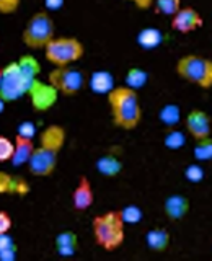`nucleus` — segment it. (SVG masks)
Returning <instances> with one entry per match:
<instances>
[{
    "mask_svg": "<svg viewBox=\"0 0 212 261\" xmlns=\"http://www.w3.org/2000/svg\"><path fill=\"white\" fill-rule=\"evenodd\" d=\"M65 141H67V130L61 124H49L41 130L39 142L35 145L31 159L26 163L30 173L38 178L51 176L56 171Z\"/></svg>",
    "mask_w": 212,
    "mask_h": 261,
    "instance_id": "f257e3e1",
    "label": "nucleus"
},
{
    "mask_svg": "<svg viewBox=\"0 0 212 261\" xmlns=\"http://www.w3.org/2000/svg\"><path fill=\"white\" fill-rule=\"evenodd\" d=\"M39 72V62L31 54L21 56L18 61L8 62L5 67H2L0 98L5 103H10L28 95L31 85L38 80Z\"/></svg>",
    "mask_w": 212,
    "mask_h": 261,
    "instance_id": "f03ea898",
    "label": "nucleus"
},
{
    "mask_svg": "<svg viewBox=\"0 0 212 261\" xmlns=\"http://www.w3.org/2000/svg\"><path fill=\"white\" fill-rule=\"evenodd\" d=\"M106 101L110 106L111 121L116 127L132 130L141 124L142 105L137 90L127 85H116L106 93Z\"/></svg>",
    "mask_w": 212,
    "mask_h": 261,
    "instance_id": "7ed1b4c3",
    "label": "nucleus"
},
{
    "mask_svg": "<svg viewBox=\"0 0 212 261\" xmlns=\"http://www.w3.org/2000/svg\"><path fill=\"white\" fill-rule=\"evenodd\" d=\"M92 233L95 243L104 251L113 253L126 239V224L121 217L119 211H108L104 214H98L92 220Z\"/></svg>",
    "mask_w": 212,
    "mask_h": 261,
    "instance_id": "20e7f679",
    "label": "nucleus"
},
{
    "mask_svg": "<svg viewBox=\"0 0 212 261\" xmlns=\"http://www.w3.org/2000/svg\"><path fill=\"white\" fill-rule=\"evenodd\" d=\"M175 73L202 90L212 88V59L201 54H184L175 64Z\"/></svg>",
    "mask_w": 212,
    "mask_h": 261,
    "instance_id": "39448f33",
    "label": "nucleus"
},
{
    "mask_svg": "<svg viewBox=\"0 0 212 261\" xmlns=\"http://www.w3.org/2000/svg\"><path fill=\"white\" fill-rule=\"evenodd\" d=\"M56 36V21L51 12H35L26 20L21 31V43L28 49H44V46Z\"/></svg>",
    "mask_w": 212,
    "mask_h": 261,
    "instance_id": "423d86ee",
    "label": "nucleus"
},
{
    "mask_svg": "<svg viewBox=\"0 0 212 261\" xmlns=\"http://www.w3.org/2000/svg\"><path fill=\"white\" fill-rule=\"evenodd\" d=\"M43 51L49 64L54 67H65L73 65L85 56V46L75 36H54Z\"/></svg>",
    "mask_w": 212,
    "mask_h": 261,
    "instance_id": "0eeeda50",
    "label": "nucleus"
},
{
    "mask_svg": "<svg viewBox=\"0 0 212 261\" xmlns=\"http://www.w3.org/2000/svg\"><path fill=\"white\" fill-rule=\"evenodd\" d=\"M47 82L51 84L57 93L62 96H77L87 85V75L84 70L73 65H65V67H54L47 73Z\"/></svg>",
    "mask_w": 212,
    "mask_h": 261,
    "instance_id": "6e6552de",
    "label": "nucleus"
},
{
    "mask_svg": "<svg viewBox=\"0 0 212 261\" xmlns=\"http://www.w3.org/2000/svg\"><path fill=\"white\" fill-rule=\"evenodd\" d=\"M170 27L179 35H190L204 27V16L194 7H181L170 18Z\"/></svg>",
    "mask_w": 212,
    "mask_h": 261,
    "instance_id": "1a4fd4ad",
    "label": "nucleus"
},
{
    "mask_svg": "<svg viewBox=\"0 0 212 261\" xmlns=\"http://www.w3.org/2000/svg\"><path fill=\"white\" fill-rule=\"evenodd\" d=\"M184 129L194 142L207 139L212 136V118L204 110L194 108L184 116Z\"/></svg>",
    "mask_w": 212,
    "mask_h": 261,
    "instance_id": "9d476101",
    "label": "nucleus"
},
{
    "mask_svg": "<svg viewBox=\"0 0 212 261\" xmlns=\"http://www.w3.org/2000/svg\"><path fill=\"white\" fill-rule=\"evenodd\" d=\"M28 96L31 98V105L36 111H47L49 108H52L54 103L57 101V90L49 84V82H41L36 80L31 85Z\"/></svg>",
    "mask_w": 212,
    "mask_h": 261,
    "instance_id": "9b49d317",
    "label": "nucleus"
},
{
    "mask_svg": "<svg viewBox=\"0 0 212 261\" xmlns=\"http://www.w3.org/2000/svg\"><path fill=\"white\" fill-rule=\"evenodd\" d=\"M95 202V191L90 179L82 175L72 191V206L77 212H85L93 206Z\"/></svg>",
    "mask_w": 212,
    "mask_h": 261,
    "instance_id": "f8f14e48",
    "label": "nucleus"
},
{
    "mask_svg": "<svg viewBox=\"0 0 212 261\" xmlns=\"http://www.w3.org/2000/svg\"><path fill=\"white\" fill-rule=\"evenodd\" d=\"M190 209H191V202L184 194H178V193L170 194L163 201V214H165L168 220H173V222L184 219L190 214Z\"/></svg>",
    "mask_w": 212,
    "mask_h": 261,
    "instance_id": "ddd939ff",
    "label": "nucleus"
},
{
    "mask_svg": "<svg viewBox=\"0 0 212 261\" xmlns=\"http://www.w3.org/2000/svg\"><path fill=\"white\" fill-rule=\"evenodd\" d=\"M13 144H15V149H13V157H12L10 163L13 167L26 165L28 160L31 159L33 150H35V145H36L35 139L16 133V136L13 139Z\"/></svg>",
    "mask_w": 212,
    "mask_h": 261,
    "instance_id": "4468645a",
    "label": "nucleus"
},
{
    "mask_svg": "<svg viewBox=\"0 0 212 261\" xmlns=\"http://www.w3.org/2000/svg\"><path fill=\"white\" fill-rule=\"evenodd\" d=\"M30 190V183L24 178L7 173V171H0V194L26 196Z\"/></svg>",
    "mask_w": 212,
    "mask_h": 261,
    "instance_id": "2eb2a0df",
    "label": "nucleus"
},
{
    "mask_svg": "<svg viewBox=\"0 0 212 261\" xmlns=\"http://www.w3.org/2000/svg\"><path fill=\"white\" fill-rule=\"evenodd\" d=\"M171 243V235L165 227H153L145 233V245L153 253H165Z\"/></svg>",
    "mask_w": 212,
    "mask_h": 261,
    "instance_id": "dca6fc26",
    "label": "nucleus"
},
{
    "mask_svg": "<svg viewBox=\"0 0 212 261\" xmlns=\"http://www.w3.org/2000/svg\"><path fill=\"white\" fill-rule=\"evenodd\" d=\"M54 245L61 256H73L78 250V235L73 230H62L56 235Z\"/></svg>",
    "mask_w": 212,
    "mask_h": 261,
    "instance_id": "f3484780",
    "label": "nucleus"
},
{
    "mask_svg": "<svg viewBox=\"0 0 212 261\" xmlns=\"http://www.w3.org/2000/svg\"><path fill=\"white\" fill-rule=\"evenodd\" d=\"M96 171L104 178H114L122 171V162L118 155L114 153H104L95 163Z\"/></svg>",
    "mask_w": 212,
    "mask_h": 261,
    "instance_id": "a211bd4d",
    "label": "nucleus"
},
{
    "mask_svg": "<svg viewBox=\"0 0 212 261\" xmlns=\"http://www.w3.org/2000/svg\"><path fill=\"white\" fill-rule=\"evenodd\" d=\"M88 82H90V88H92L93 92L98 95H106L110 90H113L114 87H116L114 85V79L108 70L93 72Z\"/></svg>",
    "mask_w": 212,
    "mask_h": 261,
    "instance_id": "6ab92c4d",
    "label": "nucleus"
},
{
    "mask_svg": "<svg viewBox=\"0 0 212 261\" xmlns=\"http://www.w3.org/2000/svg\"><path fill=\"white\" fill-rule=\"evenodd\" d=\"M163 41H165V35L157 28H142L137 33V44L142 49H155Z\"/></svg>",
    "mask_w": 212,
    "mask_h": 261,
    "instance_id": "aec40b11",
    "label": "nucleus"
},
{
    "mask_svg": "<svg viewBox=\"0 0 212 261\" xmlns=\"http://www.w3.org/2000/svg\"><path fill=\"white\" fill-rule=\"evenodd\" d=\"M158 119L163 126H167L168 129L175 127L179 121H181V110H179L178 105L168 103L165 105L158 113Z\"/></svg>",
    "mask_w": 212,
    "mask_h": 261,
    "instance_id": "412c9836",
    "label": "nucleus"
},
{
    "mask_svg": "<svg viewBox=\"0 0 212 261\" xmlns=\"http://www.w3.org/2000/svg\"><path fill=\"white\" fill-rule=\"evenodd\" d=\"M147 82H149V73H147L142 67H130L127 72H126V77H124V85L134 88V90H141L142 87L147 85Z\"/></svg>",
    "mask_w": 212,
    "mask_h": 261,
    "instance_id": "4be33fe9",
    "label": "nucleus"
},
{
    "mask_svg": "<svg viewBox=\"0 0 212 261\" xmlns=\"http://www.w3.org/2000/svg\"><path fill=\"white\" fill-rule=\"evenodd\" d=\"M16 258V245L10 232L0 235V261H13Z\"/></svg>",
    "mask_w": 212,
    "mask_h": 261,
    "instance_id": "5701e85b",
    "label": "nucleus"
},
{
    "mask_svg": "<svg viewBox=\"0 0 212 261\" xmlns=\"http://www.w3.org/2000/svg\"><path fill=\"white\" fill-rule=\"evenodd\" d=\"M193 153L198 162H212V136L202 141H196Z\"/></svg>",
    "mask_w": 212,
    "mask_h": 261,
    "instance_id": "b1692460",
    "label": "nucleus"
},
{
    "mask_svg": "<svg viewBox=\"0 0 212 261\" xmlns=\"http://www.w3.org/2000/svg\"><path fill=\"white\" fill-rule=\"evenodd\" d=\"M181 0H153V8L158 15L171 18L179 8H181Z\"/></svg>",
    "mask_w": 212,
    "mask_h": 261,
    "instance_id": "393cba45",
    "label": "nucleus"
},
{
    "mask_svg": "<svg viewBox=\"0 0 212 261\" xmlns=\"http://www.w3.org/2000/svg\"><path fill=\"white\" fill-rule=\"evenodd\" d=\"M163 144H165V147L170 150H178V149H181V147H184L186 136L181 133V130L171 127L167 130L165 137H163Z\"/></svg>",
    "mask_w": 212,
    "mask_h": 261,
    "instance_id": "a878e982",
    "label": "nucleus"
},
{
    "mask_svg": "<svg viewBox=\"0 0 212 261\" xmlns=\"http://www.w3.org/2000/svg\"><path fill=\"white\" fill-rule=\"evenodd\" d=\"M119 212H121L122 220H124V224H139V222H141V219L144 217L141 207H139V206H134V204H130V206H126V207H122Z\"/></svg>",
    "mask_w": 212,
    "mask_h": 261,
    "instance_id": "bb28decb",
    "label": "nucleus"
},
{
    "mask_svg": "<svg viewBox=\"0 0 212 261\" xmlns=\"http://www.w3.org/2000/svg\"><path fill=\"white\" fill-rule=\"evenodd\" d=\"M184 178L188 179V181L198 185V183L204 181V178H206V171H204V168L199 165V163H191V165H188L184 168Z\"/></svg>",
    "mask_w": 212,
    "mask_h": 261,
    "instance_id": "cd10ccee",
    "label": "nucleus"
},
{
    "mask_svg": "<svg viewBox=\"0 0 212 261\" xmlns=\"http://www.w3.org/2000/svg\"><path fill=\"white\" fill-rule=\"evenodd\" d=\"M13 149L15 144L12 139H8L5 136H0V163L10 162L13 157Z\"/></svg>",
    "mask_w": 212,
    "mask_h": 261,
    "instance_id": "c85d7f7f",
    "label": "nucleus"
},
{
    "mask_svg": "<svg viewBox=\"0 0 212 261\" xmlns=\"http://www.w3.org/2000/svg\"><path fill=\"white\" fill-rule=\"evenodd\" d=\"M21 0H0V15H13L18 12Z\"/></svg>",
    "mask_w": 212,
    "mask_h": 261,
    "instance_id": "c756f323",
    "label": "nucleus"
},
{
    "mask_svg": "<svg viewBox=\"0 0 212 261\" xmlns=\"http://www.w3.org/2000/svg\"><path fill=\"white\" fill-rule=\"evenodd\" d=\"M13 227V220L10 217V214L5 211H0V235L2 233H8Z\"/></svg>",
    "mask_w": 212,
    "mask_h": 261,
    "instance_id": "7c9ffc66",
    "label": "nucleus"
},
{
    "mask_svg": "<svg viewBox=\"0 0 212 261\" xmlns=\"http://www.w3.org/2000/svg\"><path fill=\"white\" fill-rule=\"evenodd\" d=\"M127 2H130L139 10H149L153 7V0H127Z\"/></svg>",
    "mask_w": 212,
    "mask_h": 261,
    "instance_id": "2f4dec72",
    "label": "nucleus"
},
{
    "mask_svg": "<svg viewBox=\"0 0 212 261\" xmlns=\"http://www.w3.org/2000/svg\"><path fill=\"white\" fill-rule=\"evenodd\" d=\"M62 4H64V0H46V5H47L49 10H56V8L62 7Z\"/></svg>",
    "mask_w": 212,
    "mask_h": 261,
    "instance_id": "473e14b6",
    "label": "nucleus"
},
{
    "mask_svg": "<svg viewBox=\"0 0 212 261\" xmlns=\"http://www.w3.org/2000/svg\"><path fill=\"white\" fill-rule=\"evenodd\" d=\"M4 108H5V101L0 98V111H4Z\"/></svg>",
    "mask_w": 212,
    "mask_h": 261,
    "instance_id": "72a5a7b5",
    "label": "nucleus"
},
{
    "mask_svg": "<svg viewBox=\"0 0 212 261\" xmlns=\"http://www.w3.org/2000/svg\"><path fill=\"white\" fill-rule=\"evenodd\" d=\"M0 80H2V67H0Z\"/></svg>",
    "mask_w": 212,
    "mask_h": 261,
    "instance_id": "f704fd0d",
    "label": "nucleus"
}]
</instances>
